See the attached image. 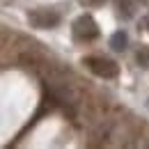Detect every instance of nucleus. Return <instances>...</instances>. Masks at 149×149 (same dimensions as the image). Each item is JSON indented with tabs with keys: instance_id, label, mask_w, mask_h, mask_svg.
Instances as JSON below:
<instances>
[{
	"instance_id": "5",
	"label": "nucleus",
	"mask_w": 149,
	"mask_h": 149,
	"mask_svg": "<svg viewBox=\"0 0 149 149\" xmlns=\"http://www.w3.org/2000/svg\"><path fill=\"white\" fill-rule=\"evenodd\" d=\"M117 7H119V14H122L124 19H131V16H133V9H131L129 0H117Z\"/></svg>"
},
{
	"instance_id": "6",
	"label": "nucleus",
	"mask_w": 149,
	"mask_h": 149,
	"mask_svg": "<svg viewBox=\"0 0 149 149\" xmlns=\"http://www.w3.org/2000/svg\"><path fill=\"white\" fill-rule=\"evenodd\" d=\"M138 62H140L142 67H149V48H142V51L138 53Z\"/></svg>"
},
{
	"instance_id": "4",
	"label": "nucleus",
	"mask_w": 149,
	"mask_h": 149,
	"mask_svg": "<svg viewBox=\"0 0 149 149\" xmlns=\"http://www.w3.org/2000/svg\"><path fill=\"white\" fill-rule=\"evenodd\" d=\"M126 44H129V37H126V32H115L110 37V46H112V51H124L126 48Z\"/></svg>"
},
{
	"instance_id": "7",
	"label": "nucleus",
	"mask_w": 149,
	"mask_h": 149,
	"mask_svg": "<svg viewBox=\"0 0 149 149\" xmlns=\"http://www.w3.org/2000/svg\"><path fill=\"white\" fill-rule=\"evenodd\" d=\"M138 2H140V5H149V0H138Z\"/></svg>"
},
{
	"instance_id": "8",
	"label": "nucleus",
	"mask_w": 149,
	"mask_h": 149,
	"mask_svg": "<svg viewBox=\"0 0 149 149\" xmlns=\"http://www.w3.org/2000/svg\"><path fill=\"white\" fill-rule=\"evenodd\" d=\"M90 2H101V0H90Z\"/></svg>"
},
{
	"instance_id": "1",
	"label": "nucleus",
	"mask_w": 149,
	"mask_h": 149,
	"mask_svg": "<svg viewBox=\"0 0 149 149\" xmlns=\"http://www.w3.org/2000/svg\"><path fill=\"white\" fill-rule=\"evenodd\" d=\"M85 64L90 67V71L96 76H101V78H115L117 76V71H119V67L112 62V60H108V57H101V55H92L85 60Z\"/></svg>"
},
{
	"instance_id": "2",
	"label": "nucleus",
	"mask_w": 149,
	"mask_h": 149,
	"mask_svg": "<svg viewBox=\"0 0 149 149\" xmlns=\"http://www.w3.org/2000/svg\"><path fill=\"white\" fill-rule=\"evenodd\" d=\"M99 37V28L92 16H80L74 23V39L76 41H92Z\"/></svg>"
},
{
	"instance_id": "3",
	"label": "nucleus",
	"mask_w": 149,
	"mask_h": 149,
	"mask_svg": "<svg viewBox=\"0 0 149 149\" xmlns=\"http://www.w3.org/2000/svg\"><path fill=\"white\" fill-rule=\"evenodd\" d=\"M30 23L35 28H55L60 23V14L48 12V9H37V12L30 14Z\"/></svg>"
}]
</instances>
